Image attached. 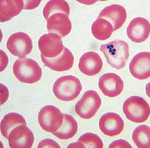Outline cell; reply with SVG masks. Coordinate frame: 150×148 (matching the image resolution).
<instances>
[{"label": "cell", "mask_w": 150, "mask_h": 148, "mask_svg": "<svg viewBox=\"0 0 150 148\" xmlns=\"http://www.w3.org/2000/svg\"><path fill=\"white\" fill-rule=\"evenodd\" d=\"M113 32L112 25L105 18H98L91 25V33L93 37L99 40L109 39Z\"/></svg>", "instance_id": "20"}, {"label": "cell", "mask_w": 150, "mask_h": 148, "mask_svg": "<svg viewBox=\"0 0 150 148\" xmlns=\"http://www.w3.org/2000/svg\"><path fill=\"white\" fill-rule=\"evenodd\" d=\"M23 9V0H0V21H8Z\"/></svg>", "instance_id": "18"}, {"label": "cell", "mask_w": 150, "mask_h": 148, "mask_svg": "<svg viewBox=\"0 0 150 148\" xmlns=\"http://www.w3.org/2000/svg\"><path fill=\"white\" fill-rule=\"evenodd\" d=\"M85 147L84 145L81 144V143H79L78 142H76V143H73V144H71L70 145H68V147Z\"/></svg>", "instance_id": "29"}, {"label": "cell", "mask_w": 150, "mask_h": 148, "mask_svg": "<svg viewBox=\"0 0 150 148\" xmlns=\"http://www.w3.org/2000/svg\"><path fill=\"white\" fill-rule=\"evenodd\" d=\"M149 34L150 23L143 17H137L132 19L127 28V35L129 39L136 43L145 41Z\"/></svg>", "instance_id": "13"}, {"label": "cell", "mask_w": 150, "mask_h": 148, "mask_svg": "<svg viewBox=\"0 0 150 148\" xmlns=\"http://www.w3.org/2000/svg\"><path fill=\"white\" fill-rule=\"evenodd\" d=\"M82 90L80 80L72 75H67L59 78L54 83L53 91L57 98L69 102L76 99Z\"/></svg>", "instance_id": "3"}, {"label": "cell", "mask_w": 150, "mask_h": 148, "mask_svg": "<svg viewBox=\"0 0 150 148\" xmlns=\"http://www.w3.org/2000/svg\"><path fill=\"white\" fill-rule=\"evenodd\" d=\"M42 0H23L24 10H33L39 6Z\"/></svg>", "instance_id": "25"}, {"label": "cell", "mask_w": 150, "mask_h": 148, "mask_svg": "<svg viewBox=\"0 0 150 148\" xmlns=\"http://www.w3.org/2000/svg\"><path fill=\"white\" fill-rule=\"evenodd\" d=\"M103 62L99 54L93 51L87 52L81 56L79 60V68L87 76H94L101 71Z\"/></svg>", "instance_id": "15"}, {"label": "cell", "mask_w": 150, "mask_h": 148, "mask_svg": "<svg viewBox=\"0 0 150 148\" xmlns=\"http://www.w3.org/2000/svg\"><path fill=\"white\" fill-rule=\"evenodd\" d=\"M78 130V124L73 117L68 114H64L63 124L61 127L53 132L54 136L62 140L72 139Z\"/></svg>", "instance_id": "19"}, {"label": "cell", "mask_w": 150, "mask_h": 148, "mask_svg": "<svg viewBox=\"0 0 150 148\" xmlns=\"http://www.w3.org/2000/svg\"><path fill=\"white\" fill-rule=\"evenodd\" d=\"M98 18H105L111 23L116 31L122 28L127 18L126 10L123 6L112 4L104 9L99 14Z\"/></svg>", "instance_id": "17"}, {"label": "cell", "mask_w": 150, "mask_h": 148, "mask_svg": "<svg viewBox=\"0 0 150 148\" xmlns=\"http://www.w3.org/2000/svg\"><path fill=\"white\" fill-rule=\"evenodd\" d=\"M19 125H27L25 120L21 115L16 113H10L6 115L1 122V135L8 139L10 132Z\"/></svg>", "instance_id": "21"}, {"label": "cell", "mask_w": 150, "mask_h": 148, "mask_svg": "<svg viewBox=\"0 0 150 148\" xmlns=\"http://www.w3.org/2000/svg\"><path fill=\"white\" fill-rule=\"evenodd\" d=\"M129 70L134 78L145 80L150 77V52H141L131 60Z\"/></svg>", "instance_id": "11"}, {"label": "cell", "mask_w": 150, "mask_h": 148, "mask_svg": "<svg viewBox=\"0 0 150 148\" xmlns=\"http://www.w3.org/2000/svg\"><path fill=\"white\" fill-rule=\"evenodd\" d=\"M42 61L50 69L57 72H64L71 69L74 64V56L72 52L64 47L59 55L53 58H47L41 55Z\"/></svg>", "instance_id": "14"}, {"label": "cell", "mask_w": 150, "mask_h": 148, "mask_svg": "<svg viewBox=\"0 0 150 148\" xmlns=\"http://www.w3.org/2000/svg\"><path fill=\"white\" fill-rule=\"evenodd\" d=\"M79 3L85 4V5H92V4H94L96 3L97 1H98L99 0H76Z\"/></svg>", "instance_id": "28"}, {"label": "cell", "mask_w": 150, "mask_h": 148, "mask_svg": "<svg viewBox=\"0 0 150 148\" xmlns=\"http://www.w3.org/2000/svg\"><path fill=\"white\" fill-rule=\"evenodd\" d=\"M6 47L13 55L24 58L32 51V40L25 33L17 32L9 37Z\"/></svg>", "instance_id": "7"}, {"label": "cell", "mask_w": 150, "mask_h": 148, "mask_svg": "<svg viewBox=\"0 0 150 148\" xmlns=\"http://www.w3.org/2000/svg\"><path fill=\"white\" fill-rule=\"evenodd\" d=\"M38 48L42 55L47 58H53L62 53L64 47L59 35L49 33L40 38Z\"/></svg>", "instance_id": "8"}, {"label": "cell", "mask_w": 150, "mask_h": 148, "mask_svg": "<svg viewBox=\"0 0 150 148\" xmlns=\"http://www.w3.org/2000/svg\"><path fill=\"white\" fill-rule=\"evenodd\" d=\"M38 147H58L59 148L60 146L55 142V141L52 140V139H45V140L42 141L39 143Z\"/></svg>", "instance_id": "26"}, {"label": "cell", "mask_w": 150, "mask_h": 148, "mask_svg": "<svg viewBox=\"0 0 150 148\" xmlns=\"http://www.w3.org/2000/svg\"><path fill=\"white\" fill-rule=\"evenodd\" d=\"M47 30L60 37L67 36L71 32L72 23L68 15L64 13L53 14L47 20Z\"/></svg>", "instance_id": "16"}, {"label": "cell", "mask_w": 150, "mask_h": 148, "mask_svg": "<svg viewBox=\"0 0 150 148\" xmlns=\"http://www.w3.org/2000/svg\"><path fill=\"white\" fill-rule=\"evenodd\" d=\"M98 86L104 95L114 98L122 93L124 85L122 79L117 74L107 73L100 78Z\"/></svg>", "instance_id": "10"}, {"label": "cell", "mask_w": 150, "mask_h": 148, "mask_svg": "<svg viewBox=\"0 0 150 148\" xmlns=\"http://www.w3.org/2000/svg\"><path fill=\"white\" fill-rule=\"evenodd\" d=\"M8 140L9 146L11 148H30L34 144V136L27 125H19L10 132Z\"/></svg>", "instance_id": "9"}, {"label": "cell", "mask_w": 150, "mask_h": 148, "mask_svg": "<svg viewBox=\"0 0 150 148\" xmlns=\"http://www.w3.org/2000/svg\"><path fill=\"white\" fill-rule=\"evenodd\" d=\"M99 128L104 135L115 137L120 135L124 128V122L118 114L107 113L100 119Z\"/></svg>", "instance_id": "12"}, {"label": "cell", "mask_w": 150, "mask_h": 148, "mask_svg": "<svg viewBox=\"0 0 150 148\" xmlns=\"http://www.w3.org/2000/svg\"><path fill=\"white\" fill-rule=\"evenodd\" d=\"M100 51L108 64L115 69H122L126 66L129 57V46L125 41L118 40L100 46Z\"/></svg>", "instance_id": "1"}, {"label": "cell", "mask_w": 150, "mask_h": 148, "mask_svg": "<svg viewBox=\"0 0 150 148\" xmlns=\"http://www.w3.org/2000/svg\"><path fill=\"white\" fill-rule=\"evenodd\" d=\"M64 13L69 16L70 7L65 0H50L43 9V15L46 20L53 14Z\"/></svg>", "instance_id": "22"}, {"label": "cell", "mask_w": 150, "mask_h": 148, "mask_svg": "<svg viewBox=\"0 0 150 148\" xmlns=\"http://www.w3.org/2000/svg\"><path fill=\"white\" fill-rule=\"evenodd\" d=\"M132 140L139 148H150V127L141 125L134 129Z\"/></svg>", "instance_id": "23"}, {"label": "cell", "mask_w": 150, "mask_h": 148, "mask_svg": "<svg viewBox=\"0 0 150 148\" xmlns=\"http://www.w3.org/2000/svg\"><path fill=\"white\" fill-rule=\"evenodd\" d=\"M123 111L126 118L134 123H143L150 115V107L142 97L133 96L128 98L123 105Z\"/></svg>", "instance_id": "4"}, {"label": "cell", "mask_w": 150, "mask_h": 148, "mask_svg": "<svg viewBox=\"0 0 150 148\" xmlns=\"http://www.w3.org/2000/svg\"><path fill=\"white\" fill-rule=\"evenodd\" d=\"M101 98L94 90L87 91L75 105V112L84 120L93 118L100 107Z\"/></svg>", "instance_id": "5"}, {"label": "cell", "mask_w": 150, "mask_h": 148, "mask_svg": "<svg viewBox=\"0 0 150 148\" xmlns=\"http://www.w3.org/2000/svg\"><path fill=\"white\" fill-rule=\"evenodd\" d=\"M13 73L20 82L28 84L36 83L41 79L42 72L39 64L30 58H18L13 65Z\"/></svg>", "instance_id": "2"}, {"label": "cell", "mask_w": 150, "mask_h": 148, "mask_svg": "<svg viewBox=\"0 0 150 148\" xmlns=\"http://www.w3.org/2000/svg\"><path fill=\"white\" fill-rule=\"evenodd\" d=\"M77 142L83 145L85 147L103 148L104 147L102 139L93 133H85L78 139Z\"/></svg>", "instance_id": "24"}, {"label": "cell", "mask_w": 150, "mask_h": 148, "mask_svg": "<svg viewBox=\"0 0 150 148\" xmlns=\"http://www.w3.org/2000/svg\"><path fill=\"white\" fill-rule=\"evenodd\" d=\"M100 1H108V0H100Z\"/></svg>", "instance_id": "31"}, {"label": "cell", "mask_w": 150, "mask_h": 148, "mask_svg": "<svg viewBox=\"0 0 150 148\" xmlns=\"http://www.w3.org/2000/svg\"><path fill=\"white\" fill-rule=\"evenodd\" d=\"M109 147H132V146L124 140H117L115 141Z\"/></svg>", "instance_id": "27"}, {"label": "cell", "mask_w": 150, "mask_h": 148, "mask_svg": "<svg viewBox=\"0 0 150 148\" xmlns=\"http://www.w3.org/2000/svg\"><path fill=\"white\" fill-rule=\"evenodd\" d=\"M63 121L64 114L55 106H45L39 111V124L46 132H56L63 124Z\"/></svg>", "instance_id": "6"}, {"label": "cell", "mask_w": 150, "mask_h": 148, "mask_svg": "<svg viewBox=\"0 0 150 148\" xmlns=\"http://www.w3.org/2000/svg\"><path fill=\"white\" fill-rule=\"evenodd\" d=\"M145 91H146V93H147V96H148L150 98V83H147V84L146 87H145Z\"/></svg>", "instance_id": "30"}]
</instances>
